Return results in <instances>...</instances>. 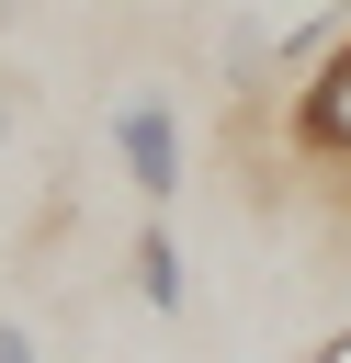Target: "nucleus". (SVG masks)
Wrapping results in <instances>:
<instances>
[{
  "instance_id": "f257e3e1",
  "label": "nucleus",
  "mask_w": 351,
  "mask_h": 363,
  "mask_svg": "<svg viewBox=\"0 0 351 363\" xmlns=\"http://www.w3.org/2000/svg\"><path fill=\"white\" fill-rule=\"evenodd\" d=\"M102 147H113V170L136 182V204H147V216H170V204H181V182H192V147H181V113H170V91H159V79L113 91V113H102Z\"/></svg>"
},
{
  "instance_id": "f03ea898",
  "label": "nucleus",
  "mask_w": 351,
  "mask_h": 363,
  "mask_svg": "<svg viewBox=\"0 0 351 363\" xmlns=\"http://www.w3.org/2000/svg\"><path fill=\"white\" fill-rule=\"evenodd\" d=\"M283 147H294L306 170H351V34L294 79V102H283Z\"/></svg>"
},
{
  "instance_id": "7ed1b4c3",
  "label": "nucleus",
  "mask_w": 351,
  "mask_h": 363,
  "mask_svg": "<svg viewBox=\"0 0 351 363\" xmlns=\"http://www.w3.org/2000/svg\"><path fill=\"white\" fill-rule=\"evenodd\" d=\"M125 272H136V295H147L159 318H181V306H192V261H181V238H170V216H147V227L125 238Z\"/></svg>"
},
{
  "instance_id": "20e7f679",
  "label": "nucleus",
  "mask_w": 351,
  "mask_h": 363,
  "mask_svg": "<svg viewBox=\"0 0 351 363\" xmlns=\"http://www.w3.org/2000/svg\"><path fill=\"white\" fill-rule=\"evenodd\" d=\"M0 363H45V340H34L23 318H0Z\"/></svg>"
},
{
  "instance_id": "39448f33",
  "label": "nucleus",
  "mask_w": 351,
  "mask_h": 363,
  "mask_svg": "<svg viewBox=\"0 0 351 363\" xmlns=\"http://www.w3.org/2000/svg\"><path fill=\"white\" fill-rule=\"evenodd\" d=\"M11 113H23V79L0 68V147H11Z\"/></svg>"
},
{
  "instance_id": "423d86ee",
  "label": "nucleus",
  "mask_w": 351,
  "mask_h": 363,
  "mask_svg": "<svg viewBox=\"0 0 351 363\" xmlns=\"http://www.w3.org/2000/svg\"><path fill=\"white\" fill-rule=\"evenodd\" d=\"M317 363H351V329H340V340H317Z\"/></svg>"
}]
</instances>
